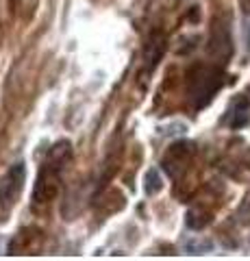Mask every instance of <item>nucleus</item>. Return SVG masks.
I'll list each match as a JSON object with an SVG mask.
<instances>
[{
  "instance_id": "nucleus-10",
  "label": "nucleus",
  "mask_w": 250,
  "mask_h": 261,
  "mask_svg": "<svg viewBox=\"0 0 250 261\" xmlns=\"http://www.w3.org/2000/svg\"><path fill=\"white\" fill-rule=\"evenodd\" d=\"M185 248H187L189 252H193V255H200V252H205V250H211V248H213V244L209 242V240H200V242H187V244H185Z\"/></svg>"
},
{
  "instance_id": "nucleus-8",
  "label": "nucleus",
  "mask_w": 250,
  "mask_h": 261,
  "mask_svg": "<svg viewBox=\"0 0 250 261\" xmlns=\"http://www.w3.org/2000/svg\"><path fill=\"white\" fill-rule=\"evenodd\" d=\"M161 187H163V183H161V174H159V170H148V174H146V185H144V190H146L148 196L152 194H157Z\"/></svg>"
},
{
  "instance_id": "nucleus-1",
  "label": "nucleus",
  "mask_w": 250,
  "mask_h": 261,
  "mask_svg": "<svg viewBox=\"0 0 250 261\" xmlns=\"http://www.w3.org/2000/svg\"><path fill=\"white\" fill-rule=\"evenodd\" d=\"M70 154H72L70 142H59L50 148L42 170H39V174H37V183L33 190V198L37 205L50 202L54 196H57L59 187H61V172H63V168H66V163L70 161Z\"/></svg>"
},
{
  "instance_id": "nucleus-12",
  "label": "nucleus",
  "mask_w": 250,
  "mask_h": 261,
  "mask_svg": "<svg viewBox=\"0 0 250 261\" xmlns=\"http://www.w3.org/2000/svg\"><path fill=\"white\" fill-rule=\"evenodd\" d=\"M241 9H244L246 15H250V0H241Z\"/></svg>"
},
{
  "instance_id": "nucleus-5",
  "label": "nucleus",
  "mask_w": 250,
  "mask_h": 261,
  "mask_svg": "<svg viewBox=\"0 0 250 261\" xmlns=\"http://www.w3.org/2000/svg\"><path fill=\"white\" fill-rule=\"evenodd\" d=\"M209 53L213 57H229L231 55V33L227 24H220V20L213 22L211 37H209Z\"/></svg>"
},
{
  "instance_id": "nucleus-7",
  "label": "nucleus",
  "mask_w": 250,
  "mask_h": 261,
  "mask_svg": "<svg viewBox=\"0 0 250 261\" xmlns=\"http://www.w3.org/2000/svg\"><path fill=\"white\" fill-rule=\"evenodd\" d=\"M189 148H191L189 144H179V146H174V148H170V152H168V157H165V168L170 170L172 174L176 168H183V163L187 161V154L191 152Z\"/></svg>"
},
{
  "instance_id": "nucleus-6",
  "label": "nucleus",
  "mask_w": 250,
  "mask_h": 261,
  "mask_svg": "<svg viewBox=\"0 0 250 261\" xmlns=\"http://www.w3.org/2000/svg\"><path fill=\"white\" fill-rule=\"evenodd\" d=\"M165 50V39L161 35H155L146 44V50H144V61H146V68H155L157 61L161 59V55Z\"/></svg>"
},
{
  "instance_id": "nucleus-2",
  "label": "nucleus",
  "mask_w": 250,
  "mask_h": 261,
  "mask_svg": "<svg viewBox=\"0 0 250 261\" xmlns=\"http://www.w3.org/2000/svg\"><path fill=\"white\" fill-rule=\"evenodd\" d=\"M222 70L213 68V65H198L189 74V98L193 107L200 109L211 102L215 92L222 87Z\"/></svg>"
},
{
  "instance_id": "nucleus-9",
  "label": "nucleus",
  "mask_w": 250,
  "mask_h": 261,
  "mask_svg": "<svg viewBox=\"0 0 250 261\" xmlns=\"http://www.w3.org/2000/svg\"><path fill=\"white\" fill-rule=\"evenodd\" d=\"M207 222H209V218H207V214H203V211L191 209L187 214V226H191V228H203Z\"/></svg>"
},
{
  "instance_id": "nucleus-3",
  "label": "nucleus",
  "mask_w": 250,
  "mask_h": 261,
  "mask_svg": "<svg viewBox=\"0 0 250 261\" xmlns=\"http://www.w3.org/2000/svg\"><path fill=\"white\" fill-rule=\"evenodd\" d=\"M24 181H26V168L22 161L11 166L7 170V174L0 178V222H7L13 207L18 205L24 190Z\"/></svg>"
},
{
  "instance_id": "nucleus-4",
  "label": "nucleus",
  "mask_w": 250,
  "mask_h": 261,
  "mask_svg": "<svg viewBox=\"0 0 250 261\" xmlns=\"http://www.w3.org/2000/svg\"><path fill=\"white\" fill-rule=\"evenodd\" d=\"M224 124L229 128H244L250 122V92L246 94H237L231 100L227 116H224Z\"/></svg>"
},
{
  "instance_id": "nucleus-11",
  "label": "nucleus",
  "mask_w": 250,
  "mask_h": 261,
  "mask_svg": "<svg viewBox=\"0 0 250 261\" xmlns=\"http://www.w3.org/2000/svg\"><path fill=\"white\" fill-rule=\"evenodd\" d=\"M237 216H239L241 222H250V194H246L244 202H241V205H239Z\"/></svg>"
}]
</instances>
